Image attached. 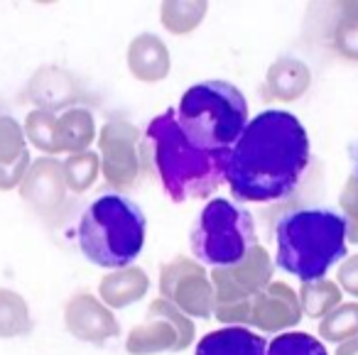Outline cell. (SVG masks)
I'll return each mask as SVG.
<instances>
[{
    "label": "cell",
    "instance_id": "1",
    "mask_svg": "<svg viewBox=\"0 0 358 355\" xmlns=\"http://www.w3.org/2000/svg\"><path fill=\"white\" fill-rule=\"evenodd\" d=\"M309 164V138L289 110H263L231 147L226 184L236 201L270 203L289 196Z\"/></svg>",
    "mask_w": 358,
    "mask_h": 355
},
{
    "label": "cell",
    "instance_id": "2",
    "mask_svg": "<svg viewBox=\"0 0 358 355\" xmlns=\"http://www.w3.org/2000/svg\"><path fill=\"white\" fill-rule=\"evenodd\" d=\"M229 154L231 147L209 150L192 143L179 128L174 108L150 120L140 147V159L174 203L211 196L226 182Z\"/></svg>",
    "mask_w": 358,
    "mask_h": 355
},
{
    "label": "cell",
    "instance_id": "3",
    "mask_svg": "<svg viewBox=\"0 0 358 355\" xmlns=\"http://www.w3.org/2000/svg\"><path fill=\"white\" fill-rule=\"evenodd\" d=\"M280 270L302 282L324 280L327 272L346 257V223L331 208H294L275 226Z\"/></svg>",
    "mask_w": 358,
    "mask_h": 355
},
{
    "label": "cell",
    "instance_id": "4",
    "mask_svg": "<svg viewBox=\"0 0 358 355\" xmlns=\"http://www.w3.org/2000/svg\"><path fill=\"white\" fill-rule=\"evenodd\" d=\"M76 240L89 262L123 270L143 252L145 213L123 194H101L81 216Z\"/></svg>",
    "mask_w": 358,
    "mask_h": 355
},
{
    "label": "cell",
    "instance_id": "5",
    "mask_svg": "<svg viewBox=\"0 0 358 355\" xmlns=\"http://www.w3.org/2000/svg\"><path fill=\"white\" fill-rule=\"evenodd\" d=\"M177 123L199 147H234L248 125V101L229 81H201L179 99Z\"/></svg>",
    "mask_w": 358,
    "mask_h": 355
},
{
    "label": "cell",
    "instance_id": "6",
    "mask_svg": "<svg viewBox=\"0 0 358 355\" xmlns=\"http://www.w3.org/2000/svg\"><path fill=\"white\" fill-rule=\"evenodd\" d=\"M189 245L196 262L201 265H236L243 260L250 247L258 245L255 221L248 208L229 198H211L192 226Z\"/></svg>",
    "mask_w": 358,
    "mask_h": 355
},
{
    "label": "cell",
    "instance_id": "7",
    "mask_svg": "<svg viewBox=\"0 0 358 355\" xmlns=\"http://www.w3.org/2000/svg\"><path fill=\"white\" fill-rule=\"evenodd\" d=\"M275 262L263 245H253L243 260L229 267L211 270L214 284V316L224 324L245 326L250 324L253 301L273 282Z\"/></svg>",
    "mask_w": 358,
    "mask_h": 355
},
{
    "label": "cell",
    "instance_id": "8",
    "mask_svg": "<svg viewBox=\"0 0 358 355\" xmlns=\"http://www.w3.org/2000/svg\"><path fill=\"white\" fill-rule=\"evenodd\" d=\"M194 343V324L187 314L169 304L167 299H155L148 306V319L135 326L125 338L130 355H157L167 350H187Z\"/></svg>",
    "mask_w": 358,
    "mask_h": 355
},
{
    "label": "cell",
    "instance_id": "9",
    "mask_svg": "<svg viewBox=\"0 0 358 355\" xmlns=\"http://www.w3.org/2000/svg\"><path fill=\"white\" fill-rule=\"evenodd\" d=\"M159 294L192 319L214 316V284L204 265L189 257H174L159 270Z\"/></svg>",
    "mask_w": 358,
    "mask_h": 355
},
{
    "label": "cell",
    "instance_id": "10",
    "mask_svg": "<svg viewBox=\"0 0 358 355\" xmlns=\"http://www.w3.org/2000/svg\"><path fill=\"white\" fill-rule=\"evenodd\" d=\"M99 157H101V174L103 179L118 191H128L140 179V130L125 118H110L103 123L99 138Z\"/></svg>",
    "mask_w": 358,
    "mask_h": 355
},
{
    "label": "cell",
    "instance_id": "11",
    "mask_svg": "<svg viewBox=\"0 0 358 355\" xmlns=\"http://www.w3.org/2000/svg\"><path fill=\"white\" fill-rule=\"evenodd\" d=\"M64 324L74 338L84 340V343L101 345L110 338H118L120 326L115 321L113 311L96 299L89 291L74 294L64 306Z\"/></svg>",
    "mask_w": 358,
    "mask_h": 355
},
{
    "label": "cell",
    "instance_id": "12",
    "mask_svg": "<svg viewBox=\"0 0 358 355\" xmlns=\"http://www.w3.org/2000/svg\"><path fill=\"white\" fill-rule=\"evenodd\" d=\"M66 184L57 157H40L30 164L20 184V196L40 216H52L66 201Z\"/></svg>",
    "mask_w": 358,
    "mask_h": 355
},
{
    "label": "cell",
    "instance_id": "13",
    "mask_svg": "<svg viewBox=\"0 0 358 355\" xmlns=\"http://www.w3.org/2000/svg\"><path fill=\"white\" fill-rule=\"evenodd\" d=\"M302 321V304L299 294L285 282H270L253 301L250 309V326L263 333H280Z\"/></svg>",
    "mask_w": 358,
    "mask_h": 355
},
{
    "label": "cell",
    "instance_id": "14",
    "mask_svg": "<svg viewBox=\"0 0 358 355\" xmlns=\"http://www.w3.org/2000/svg\"><path fill=\"white\" fill-rule=\"evenodd\" d=\"M27 99L35 103L37 110L47 113H64L69 108H76L81 101V86L71 71L62 69L57 64L42 66L27 81Z\"/></svg>",
    "mask_w": 358,
    "mask_h": 355
},
{
    "label": "cell",
    "instance_id": "15",
    "mask_svg": "<svg viewBox=\"0 0 358 355\" xmlns=\"http://www.w3.org/2000/svg\"><path fill=\"white\" fill-rule=\"evenodd\" d=\"M125 61H128L133 79L140 84H159L162 79H167L169 66H172L167 45L152 32H143L130 40Z\"/></svg>",
    "mask_w": 358,
    "mask_h": 355
},
{
    "label": "cell",
    "instance_id": "16",
    "mask_svg": "<svg viewBox=\"0 0 358 355\" xmlns=\"http://www.w3.org/2000/svg\"><path fill=\"white\" fill-rule=\"evenodd\" d=\"M312 84V71L297 57H280L265 74V96L280 103H292L302 99Z\"/></svg>",
    "mask_w": 358,
    "mask_h": 355
},
{
    "label": "cell",
    "instance_id": "17",
    "mask_svg": "<svg viewBox=\"0 0 358 355\" xmlns=\"http://www.w3.org/2000/svg\"><path fill=\"white\" fill-rule=\"evenodd\" d=\"M268 343L263 335L253 333L243 326H226L211 331L196 343L194 355H265Z\"/></svg>",
    "mask_w": 358,
    "mask_h": 355
},
{
    "label": "cell",
    "instance_id": "18",
    "mask_svg": "<svg viewBox=\"0 0 358 355\" xmlns=\"http://www.w3.org/2000/svg\"><path fill=\"white\" fill-rule=\"evenodd\" d=\"M150 289V277L140 267H123L106 275L99 284V296L108 309H125L140 301Z\"/></svg>",
    "mask_w": 358,
    "mask_h": 355
},
{
    "label": "cell",
    "instance_id": "19",
    "mask_svg": "<svg viewBox=\"0 0 358 355\" xmlns=\"http://www.w3.org/2000/svg\"><path fill=\"white\" fill-rule=\"evenodd\" d=\"M99 133H96V120L94 113L84 106L64 110L57 115V140H59V152H86L91 143H96Z\"/></svg>",
    "mask_w": 358,
    "mask_h": 355
},
{
    "label": "cell",
    "instance_id": "20",
    "mask_svg": "<svg viewBox=\"0 0 358 355\" xmlns=\"http://www.w3.org/2000/svg\"><path fill=\"white\" fill-rule=\"evenodd\" d=\"M206 13H209V3L204 0H167L159 6V22L167 32L172 35H189L204 22Z\"/></svg>",
    "mask_w": 358,
    "mask_h": 355
},
{
    "label": "cell",
    "instance_id": "21",
    "mask_svg": "<svg viewBox=\"0 0 358 355\" xmlns=\"http://www.w3.org/2000/svg\"><path fill=\"white\" fill-rule=\"evenodd\" d=\"M341 287L331 280L302 282V287H299L302 314H307L309 319H324L341 304Z\"/></svg>",
    "mask_w": 358,
    "mask_h": 355
},
{
    "label": "cell",
    "instance_id": "22",
    "mask_svg": "<svg viewBox=\"0 0 358 355\" xmlns=\"http://www.w3.org/2000/svg\"><path fill=\"white\" fill-rule=\"evenodd\" d=\"M30 331L32 316L22 294L13 289H0V338H17Z\"/></svg>",
    "mask_w": 358,
    "mask_h": 355
},
{
    "label": "cell",
    "instance_id": "23",
    "mask_svg": "<svg viewBox=\"0 0 358 355\" xmlns=\"http://www.w3.org/2000/svg\"><path fill=\"white\" fill-rule=\"evenodd\" d=\"M62 174H64V184L69 191L84 194L96 184L101 174V157L94 150L86 152H76L62 162Z\"/></svg>",
    "mask_w": 358,
    "mask_h": 355
},
{
    "label": "cell",
    "instance_id": "24",
    "mask_svg": "<svg viewBox=\"0 0 358 355\" xmlns=\"http://www.w3.org/2000/svg\"><path fill=\"white\" fill-rule=\"evenodd\" d=\"M358 335V301H341L331 314L319 321V338L343 343Z\"/></svg>",
    "mask_w": 358,
    "mask_h": 355
},
{
    "label": "cell",
    "instance_id": "25",
    "mask_svg": "<svg viewBox=\"0 0 358 355\" xmlns=\"http://www.w3.org/2000/svg\"><path fill=\"white\" fill-rule=\"evenodd\" d=\"M25 138L32 147H37L40 152H45L47 157L59 154V140H57V115L47 113V110H30L22 123Z\"/></svg>",
    "mask_w": 358,
    "mask_h": 355
},
{
    "label": "cell",
    "instance_id": "26",
    "mask_svg": "<svg viewBox=\"0 0 358 355\" xmlns=\"http://www.w3.org/2000/svg\"><path fill=\"white\" fill-rule=\"evenodd\" d=\"M338 13L341 17L334 30L331 45L341 59L358 64V3H341Z\"/></svg>",
    "mask_w": 358,
    "mask_h": 355
},
{
    "label": "cell",
    "instance_id": "27",
    "mask_svg": "<svg viewBox=\"0 0 358 355\" xmlns=\"http://www.w3.org/2000/svg\"><path fill=\"white\" fill-rule=\"evenodd\" d=\"M265 355H329L324 343L304 331H285L268 345Z\"/></svg>",
    "mask_w": 358,
    "mask_h": 355
},
{
    "label": "cell",
    "instance_id": "28",
    "mask_svg": "<svg viewBox=\"0 0 358 355\" xmlns=\"http://www.w3.org/2000/svg\"><path fill=\"white\" fill-rule=\"evenodd\" d=\"M27 150V138L22 125L13 115H0V167L15 164Z\"/></svg>",
    "mask_w": 358,
    "mask_h": 355
},
{
    "label": "cell",
    "instance_id": "29",
    "mask_svg": "<svg viewBox=\"0 0 358 355\" xmlns=\"http://www.w3.org/2000/svg\"><path fill=\"white\" fill-rule=\"evenodd\" d=\"M338 208H341V218L346 223V242L358 245V174H351L346 179L341 196H338Z\"/></svg>",
    "mask_w": 358,
    "mask_h": 355
},
{
    "label": "cell",
    "instance_id": "30",
    "mask_svg": "<svg viewBox=\"0 0 358 355\" xmlns=\"http://www.w3.org/2000/svg\"><path fill=\"white\" fill-rule=\"evenodd\" d=\"M30 164H32V157H30V152H25L15 164H6V167H0V191L20 189V184H22V179H25Z\"/></svg>",
    "mask_w": 358,
    "mask_h": 355
},
{
    "label": "cell",
    "instance_id": "31",
    "mask_svg": "<svg viewBox=\"0 0 358 355\" xmlns=\"http://www.w3.org/2000/svg\"><path fill=\"white\" fill-rule=\"evenodd\" d=\"M336 284L341 287V291H346V294L358 299V255L346 257V260L338 265Z\"/></svg>",
    "mask_w": 358,
    "mask_h": 355
},
{
    "label": "cell",
    "instance_id": "32",
    "mask_svg": "<svg viewBox=\"0 0 358 355\" xmlns=\"http://www.w3.org/2000/svg\"><path fill=\"white\" fill-rule=\"evenodd\" d=\"M336 355H358V335H356V338H351V340H343V343H338Z\"/></svg>",
    "mask_w": 358,
    "mask_h": 355
}]
</instances>
